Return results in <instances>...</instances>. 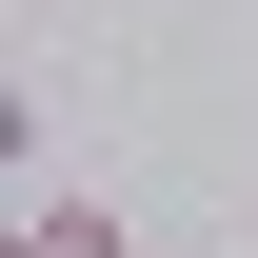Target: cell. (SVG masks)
<instances>
[{"instance_id": "6da1fadb", "label": "cell", "mask_w": 258, "mask_h": 258, "mask_svg": "<svg viewBox=\"0 0 258 258\" xmlns=\"http://www.w3.org/2000/svg\"><path fill=\"white\" fill-rule=\"evenodd\" d=\"M20 258H159V238H139L99 179H40V199H20Z\"/></svg>"}]
</instances>
